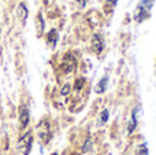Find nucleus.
<instances>
[{"instance_id": "f257e3e1", "label": "nucleus", "mask_w": 156, "mask_h": 155, "mask_svg": "<svg viewBox=\"0 0 156 155\" xmlns=\"http://www.w3.org/2000/svg\"><path fill=\"white\" fill-rule=\"evenodd\" d=\"M33 144V133L32 132H26L23 136L19 139L18 142V151L21 155H29L30 148H32Z\"/></svg>"}, {"instance_id": "f03ea898", "label": "nucleus", "mask_w": 156, "mask_h": 155, "mask_svg": "<svg viewBox=\"0 0 156 155\" xmlns=\"http://www.w3.org/2000/svg\"><path fill=\"white\" fill-rule=\"evenodd\" d=\"M29 124V110L26 106H22L19 109V126L21 129H25Z\"/></svg>"}, {"instance_id": "7ed1b4c3", "label": "nucleus", "mask_w": 156, "mask_h": 155, "mask_svg": "<svg viewBox=\"0 0 156 155\" xmlns=\"http://www.w3.org/2000/svg\"><path fill=\"white\" fill-rule=\"evenodd\" d=\"M38 136H40V139L43 140V142H47V140L49 139V125H48V122L43 121V122L38 125Z\"/></svg>"}, {"instance_id": "20e7f679", "label": "nucleus", "mask_w": 156, "mask_h": 155, "mask_svg": "<svg viewBox=\"0 0 156 155\" xmlns=\"http://www.w3.org/2000/svg\"><path fill=\"white\" fill-rule=\"evenodd\" d=\"M103 47H104V43H103L101 37L99 34H93V37H92V49L96 54H100L103 51Z\"/></svg>"}, {"instance_id": "39448f33", "label": "nucleus", "mask_w": 156, "mask_h": 155, "mask_svg": "<svg viewBox=\"0 0 156 155\" xmlns=\"http://www.w3.org/2000/svg\"><path fill=\"white\" fill-rule=\"evenodd\" d=\"M16 15L21 19L22 23H25V21H26V18H27V7L25 5V3H21V4L18 5V8H16Z\"/></svg>"}, {"instance_id": "423d86ee", "label": "nucleus", "mask_w": 156, "mask_h": 155, "mask_svg": "<svg viewBox=\"0 0 156 155\" xmlns=\"http://www.w3.org/2000/svg\"><path fill=\"white\" fill-rule=\"evenodd\" d=\"M105 87H107V77H104V78L100 80V82L96 85V89L94 91H96L97 93H101V92H104Z\"/></svg>"}, {"instance_id": "0eeeda50", "label": "nucleus", "mask_w": 156, "mask_h": 155, "mask_svg": "<svg viewBox=\"0 0 156 155\" xmlns=\"http://www.w3.org/2000/svg\"><path fill=\"white\" fill-rule=\"evenodd\" d=\"M137 155H148V148L145 144H141L137 147Z\"/></svg>"}, {"instance_id": "6e6552de", "label": "nucleus", "mask_w": 156, "mask_h": 155, "mask_svg": "<svg viewBox=\"0 0 156 155\" xmlns=\"http://www.w3.org/2000/svg\"><path fill=\"white\" fill-rule=\"evenodd\" d=\"M136 111H133V115H132V121H130V125H129V133H132L136 128Z\"/></svg>"}, {"instance_id": "1a4fd4ad", "label": "nucleus", "mask_w": 156, "mask_h": 155, "mask_svg": "<svg viewBox=\"0 0 156 155\" xmlns=\"http://www.w3.org/2000/svg\"><path fill=\"white\" fill-rule=\"evenodd\" d=\"M107 120H108V111H107V110H104V111L101 113V115H100V124L105 122Z\"/></svg>"}, {"instance_id": "9d476101", "label": "nucleus", "mask_w": 156, "mask_h": 155, "mask_svg": "<svg viewBox=\"0 0 156 155\" xmlns=\"http://www.w3.org/2000/svg\"><path fill=\"white\" fill-rule=\"evenodd\" d=\"M67 92H69V85H66V87H65V88H63L62 93H63V95H67Z\"/></svg>"}, {"instance_id": "9b49d317", "label": "nucleus", "mask_w": 156, "mask_h": 155, "mask_svg": "<svg viewBox=\"0 0 156 155\" xmlns=\"http://www.w3.org/2000/svg\"><path fill=\"white\" fill-rule=\"evenodd\" d=\"M77 2H78V4H80V5H83L86 3V0H77Z\"/></svg>"}, {"instance_id": "f8f14e48", "label": "nucleus", "mask_w": 156, "mask_h": 155, "mask_svg": "<svg viewBox=\"0 0 156 155\" xmlns=\"http://www.w3.org/2000/svg\"><path fill=\"white\" fill-rule=\"evenodd\" d=\"M52 155H58V154H56V153H55V154H52Z\"/></svg>"}]
</instances>
